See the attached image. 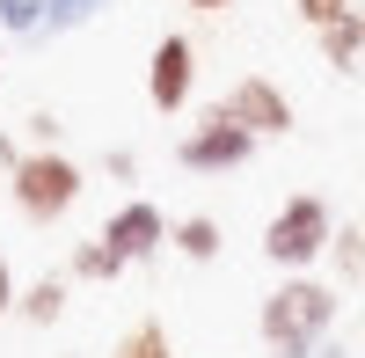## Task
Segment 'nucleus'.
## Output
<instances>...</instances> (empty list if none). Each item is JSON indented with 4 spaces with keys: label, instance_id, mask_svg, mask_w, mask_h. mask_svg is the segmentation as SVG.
I'll use <instances>...</instances> for the list:
<instances>
[{
    "label": "nucleus",
    "instance_id": "9b49d317",
    "mask_svg": "<svg viewBox=\"0 0 365 358\" xmlns=\"http://www.w3.org/2000/svg\"><path fill=\"white\" fill-rule=\"evenodd\" d=\"M125 271H132V263L117 256L103 234H96V242H81V249H73V263H66V278H88V285H110V278H125Z\"/></svg>",
    "mask_w": 365,
    "mask_h": 358
},
{
    "label": "nucleus",
    "instance_id": "4be33fe9",
    "mask_svg": "<svg viewBox=\"0 0 365 358\" xmlns=\"http://www.w3.org/2000/svg\"><path fill=\"white\" fill-rule=\"evenodd\" d=\"M0 66H8V44H0Z\"/></svg>",
    "mask_w": 365,
    "mask_h": 358
},
{
    "label": "nucleus",
    "instance_id": "39448f33",
    "mask_svg": "<svg viewBox=\"0 0 365 358\" xmlns=\"http://www.w3.org/2000/svg\"><path fill=\"white\" fill-rule=\"evenodd\" d=\"M220 103H227L234 125H249L256 139H285V132H292V96H285L270 73H241Z\"/></svg>",
    "mask_w": 365,
    "mask_h": 358
},
{
    "label": "nucleus",
    "instance_id": "aec40b11",
    "mask_svg": "<svg viewBox=\"0 0 365 358\" xmlns=\"http://www.w3.org/2000/svg\"><path fill=\"white\" fill-rule=\"evenodd\" d=\"M15 161H22V146H15L8 132H0V168H15Z\"/></svg>",
    "mask_w": 365,
    "mask_h": 358
},
{
    "label": "nucleus",
    "instance_id": "1a4fd4ad",
    "mask_svg": "<svg viewBox=\"0 0 365 358\" xmlns=\"http://www.w3.org/2000/svg\"><path fill=\"white\" fill-rule=\"evenodd\" d=\"M220 242H227V234H220V220H212V213H190V220L168 227V249H175L182 263H212V256H220Z\"/></svg>",
    "mask_w": 365,
    "mask_h": 358
},
{
    "label": "nucleus",
    "instance_id": "0eeeda50",
    "mask_svg": "<svg viewBox=\"0 0 365 358\" xmlns=\"http://www.w3.org/2000/svg\"><path fill=\"white\" fill-rule=\"evenodd\" d=\"M103 242L125 256V263H146L154 249H168V213H161L154 198H125V205L103 220Z\"/></svg>",
    "mask_w": 365,
    "mask_h": 358
},
{
    "label": "nucleus",
    "instance_id": "a211bd4d",
    "mask_svg": "<svg viewBox=\"0 0 365 358\" xmlns=\"http://www.w3.org/2000/svg\"><path fill=\"white\" fill-rule=\"evenodd\" d=\"M103 168H110V175H125V183H132V175H139V154H132V146H110V154H103Z\"/></svg>",
    "mask_w": 365,
    "mask_h": 358
},
{
    "label": "nucleus",
    "instance_id": "6e6552de",
    "mask_svg": "<svg viewBox=\"0 0 365 358\" xmlns=\"http://www.w3.org/2000/svg\"><path fill=\"white\" fill-rule=\"evenodd\" d=\"M314 37H322V58H329L336 73H358V66H365V8H351L344 22L314 29Z\"/></svg>",
    "mask_w": 365,
    "mask_h": 358
},
{
    "label": "nucleus",
    "instance_id": "6ab92c4d",
    "mask_svg": "<svg viewBox=\"0 0 365 358\" xmlns=\"http://www.w3.org/2000/svg\"><path fill=\"white\" fill-rule=\"evenodd\" d=\"M15 300H22V285H15V271H8V256H0V322L15 314Z\"/></svg>",
    "mask_w": 365,
    "mask_h": 358
},
{
    "label": "nucleus",
    "instance_id": "7ed1b4c3",
    "mask_svg": "<svg viewBox=\"0 0 365 358\" xmlns=\"http://www.w3.org/2000/svg\"><path fill=\"white\" fill-rule=\"evenodd\" d=\"M329 242H336V213H329L314 190L285 198L278 213H270V227H263V256L278 263V271H307V263H322Z\"/></svg>",
    "mask_w": 365,
    "mask_h": 358
},
{
    "label": "nucleus",
    "instance_id": "ddd939ff",
    "mask_svg": "<svg viewBox=\"0 0 365 358\" xmlns=\"http://www.w3.org/2000/svg\"><path fill=\"white\" fill-rule=\"evenodd\" d=\"M110 358H175V344H168L161 322H132V329L117 337V351H110Z\"/></svg>",
    "mask_w": 365,
    "mask_h": 358
},
{
    "label": "nucleus",
    "instance_id": "4468645a",
    "mask_svg": "<svg viewBox=\"0 0 365 358\" xmlns=\"http://www.w3.org/2000/svg\"><path fill=\"white\" fill-rule=\"evenodd\" d=\"M0 22L15 37H44V0H0Z\"/></svg>",
    "mask_w": 365,
    "mask_h": 358
},
{
    "label": "nucleus",
    "instance_id": "9d476101",
    "mask_svg": "<svg viewBox=\"0 0 365 358\" xmlns=\"http://www.w3.org/2000/svg\"><path fill=\"white\" fill-rule=\"evenodd\" d=\"M15 314L29 322V329H51V322L66 314V278H37V285H22V300H15Z\"/></svg>",
    "mask_w": 365,
    "mask_h": 358
},
{
    "label": "nucleus",
    "instance_id": "dca6fc26",
    "mask_svg": "<svg viewBox=\"0 0 365 358\" xmlns=\"http://www.w3.org/2000/svg\"><path fill=\"white\" fill-rule=\"evenodd\" d=\"M292 8H299V22H307V29H329V22L351 15V0H292Z\"/></svg>",
    "mask_w": 365,
    "mask_h": 358
},
{
    "label": "nucleus",
    "instance_id": "412c9836",
    "mask_svg": "<svg viewBox=\"0 0 365 358\" xmlns=\"http://www.w3.org/2000/svg\"><path fill=\"white\" fill-rule=\"evenodd\" d=\"M190 8H197V15H227L234 0H190Z\"/></svg>",
    "mask_w": 365,
    "mask_h": 358
},
{
    "label": "nucleus",
    "instance_id": "20e7f679",
    "mask_svg": "<svg viewBox=\"0 0 365 358\" xmlns=\"http://www.w3.org/2000/svg\"><path fill=\"white\" fill-rule=\"evenodd\" d=\"M249 154H256V132L249 125H234L227 117V103H212L190 132H182V146H175V161L190 168V175H227V168H249Z\"/></svg>",
    "mask_w": 365,
    "mask_h": 358
},
{
    "label": "nucleus",
    "instance_id": "f8f14e48",
    "mask_svg": "<svg viewBox=\"0 0 365 358\" xmlns=\"http://www.w3.org/2000/svg\"><path fill=\"white\" fill-rule=\"evenodd\" d=\"M329 263H336L344 285H365V220L336 227V242H329Z\"/></svg>",
    "mask_w": 365,
    "mask_h": 358
},
{
    "label": "nucleus",
    "instance_id": "f3484780",
    "mask_svg": "<svg viewBox=\"0 0 365 358\" xmlns=\"http://www.w3.org/2000/svg\"><path fill=\"white\" fill-rule=\"evenodd\" d=\"M58 132H66V125H58L51 110H29V139H37V146H58Z\"/></svg>",
    "mask_w": 365,
    "mask_h": 358
},
{
    "label": "nucleus",
    "instance_id": "f257e3e1",
    "mask_svg": "<svg viewBox=\"0 0 365 358\" xmlns=\"http://www.w3.org/2000/svg\"><path fill=\"white\" fill-rule=\"evenodd\" d=\"M336 314H344L336 285H322L307 271H285L263 292V307H256V337H263L270 358H314L329 344V329H336Z\"/></svg>",
    "mask_w": 365,
    "mask_h": 358
},
{
    "label": "nucleus",
    "instance_id": "f03ea898",
    "mask_svg": "<svg viewBox=\"0 0 365 358\" xmlns=\"http://www.w3.org/2000/svg\"><path fill=\"white\" fill-rule=\"evenodd\" d=\"M8 190H15V213L29 227H51V220H66L81 190H88V175L73 154H58V146H29V154L8 168Z\"/></svg>",
    "mask_w": 365,
    "mask_h": 358
},
{
    "label": "nucleus",
    "instance_id": "423d86ee",
    "mask_svg": "<svg viewBox=\"0 0 365 358\" xmlns=\"http://www.w3.org/2000/svg\"><path fill=\"white\" fill-rule=\"evenodd\" d=\"M197 88V44L182 37V29H168V37L154 44V58H146V103H154L161 117H175L182 103H190Z\"/></svg>",
    "mask_w": 365,
    "mask_h": 358
},
{
    "label": "nucleus",
    "instance_id": "2eb2a0df",
    "mask_svg": "<svg viewBox=\"0 0 365 358\" xmlns=\"http://www.w3.org/2000/svg\"><path fill=\"white\" fill-rule=\"evenodd\" d=\"M103 0H44V29H81Z\"/></svg>",
    "mask_w": 365,
    "mask_h": 358
}]
</instances>
